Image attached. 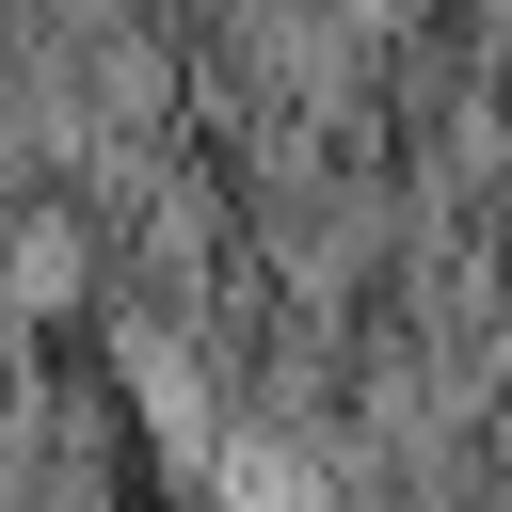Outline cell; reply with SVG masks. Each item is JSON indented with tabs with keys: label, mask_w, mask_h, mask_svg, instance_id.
I'll list each match as a JSON object with an SVG mask.
<instances>
[{
	"label": "cell",
	"mask_w": 512,
	"mask_h": 512,
	"mask_svg": "<svg viewBox=\"0 0 512 512\" xmlns=\"http://www.w3.org/2000/svg\"><path fill=\"white\" fill-rule=\"evenodd\" d=\"M192 480H208V512H336V480L304 464L288 416H224V448H208Z\"/></svg>",
	"instance_id": "cell-1"
}]
</instances>
